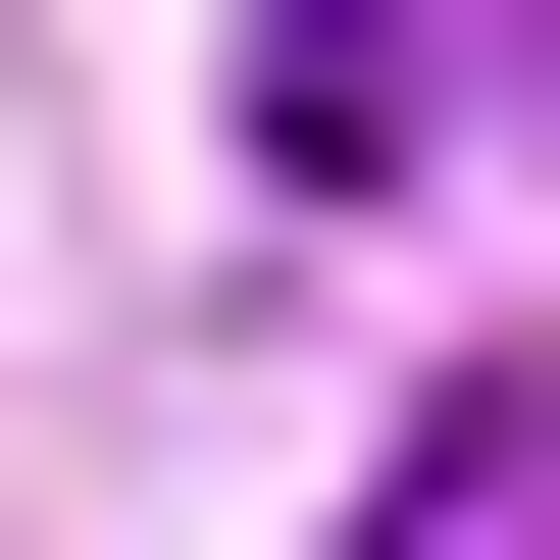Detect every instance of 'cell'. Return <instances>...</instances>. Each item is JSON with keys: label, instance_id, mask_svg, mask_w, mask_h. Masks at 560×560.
<instances>
[{"label": "cell", "instance_id": "6da1fadb", "mask_svg": "<svg viewBox=\"0 0 560 560\" xmlns=\"http://www.w3.org/2000/svg\"><path fill=\"white\" fill-rule=\"evenodd\" d=\"M458 51H510V0H255V153H306V205H408V153H458Z\"/></svg>", "mask_w": 560, "mask_h": 560}, {"label": "cell", "instance_id": "7a4b0ae2", "mask_svg": "<svg viewBox=\"0 0 560 560\" xmlns=\"http://www.w3.org/2000/svg\"><path fill=\"white\" fill-rule=\"evenodd\" d=\"M357 560H560V357H510V408H408V510H357Z\"/></svg>", "mask_w": 560, "mask_h": 560}]
</instances>
